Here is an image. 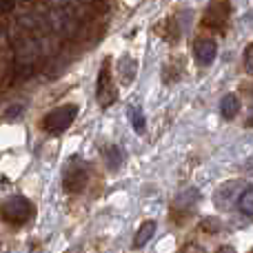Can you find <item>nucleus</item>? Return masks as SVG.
<instances>
[{"instance_id":"nucleus-1","label":"nucleus","mask_w":253,"mask_h":253,"mask_svg":"<svg viewBox=\"0 0 253 253\" xmlns=\"http://www.w3.org/2000/svg\"><path fill=\"white\" fill-rule=\"evenodd\" d=\"M89 182V162L83 158L74 156L67 160L65 169H62V187L69 193H80Z\"/></svg>"},{"instance_id":"nucleus-2","label":"nucleus","mask_w":253,"mask_h":253,"mask_svg":"<svg viewBox=\"0 0 253 253\" xmlns=\"http://www.w3.org/2000/svg\"><path fill=\"white\" fill-rule=\"evenodd\" d=\"M34 215V205L25 196H9L0 205V218L9 224H25Z\"/></svg>"},{"instance_id":"nucleus-3","label":"nucleus","mask_w":253,"mask_h":253,"mask_svg":"<svg viewBox=\"0 0 253 253\" xmlns=\"http://www.w3.org/2000/svg\"><path fill=\"white\" fill-rule=\"evenodd\" d=\"M76 114H78V105H62V107H56L53 111H49L47 116H44L42 120V129L47 131V133H62V131H67L71 126V123L76 120Z\"/></svg>"},{"instance_id":"nucleus-4","label":"nucleus","mask_w":253,"mask_h":253,"mask_svg":"<svg viewBox=\"0 0 253 253\" xmlns=\"http://www.w3.org/2000/svg\"><path fill=\"white\" fill-rule=\"evenodd\" d=\"M116 84L111 78V58H105L98 71V83H96V96L100 107H111L116 102Z\"/></svg>"},{"instance_id":"nucleus-5","label":"nucleus","mask_w":253,"mask_h":253,"mask_svg":"<svg viewBox=\"0 0 253 253\" xmlns=\"http://www.w3.org/2000/svg\"><path fill=\"white\" fill-rule=\"evenodd\" d=\"M242 191H245V189H242L240 180H229V182H224L222 187L215 191V198H213L215 207H218V209H229V207L233 205V200L238 202Z\"/></svg>"},{"instance_id":"nucleus-6","label":"nucleus","mask_w":253,"mask_h":253,"mask_svg":"<svg viewBox=\"0 0 253 253\" xmlns=\"http://www.w3.org/2000/svg\"><path fill=\"white\" fill-rule=\"evenodd\" d=\"M193 53H196V60L207 67L218 56V42L213 38H198L193 44Z\"/></svg>"},{"instance_id":"nucleus-7","label":"nucleus","mask_w":253,"mask_h":253,"mask_svg":"<svg viewBox=\"0 0 253 253\" xmlns=\"http://www.w3.org/2000/svg\"><path fill=\"white\" fill-rule=\"evenodd\" d=\"M242 109V102L236 93H227V96L220 100V114H222L224 120H233Z\"/></svg>"},{"instance_id":"nucleus-8","label":"nucleus","mask_w":253,"mask_h":253,"mask_svg":"<svg viewBox=\"0 0 253 253\" xmlns=\"http://www.w3.org/2000/svg\"><path fill=\"white\" fill-rule=\"evenodd\" d=\"M118 74H120V78H123L125 84L133 83L135 74H138V62H135L129 53H125V56L118 60Z\"/></svg>"},{"instance_id":"nucleus-9","label":"nucleus","mask_w":253,"mask_h":253,"mask_svg":"<svg viewBox=\"0 0 253 253\" xmlns=\"http://www.w3.org/2000/svg\"><path fill=\"white\" fill-rule=\"evenodd\" d=\"M102 160H105V165L109 167V171H118V167L123 165V160H125V153L120 147L111 144V147L102 149Z\"/></svg>"},{"instance_id":"nucleus-10","label":"nucleus","mask_w":253,"mask_h":253,"mask_svg":"<svg viewBox=\"0 0 253 253\" xmlns=\"http://www.w3.org/2000/svg\"><path fill=\"white\" fill-rule=\"evenodd\" d=\"M227 16H229V7H224V4H215V7H211L209 11H207V16H205V22H207V27H222L224 22H227Z\"/></svg>"},{"instance_id":"nucleus-11","label":"nucleus","mask_w":253,"mask_h":253,"mask_svg":"<svg viewBox=\"0 0 253 253\" xmlns=\"http://www.w3.org/2000/svg\"><path fill=\"white\" fill-rule=\"evenodd\" d=\"M198 200H200V193H198L196 189H187L184 193H180V196L175 198L173 209L175 211H189V209H193V207H196Z\"/></svg>"},{"instance_id":"nucleus-12","label":"nucleus","mask_w":253,"mask_h":253,"mask_svg":"<svg viewBox=\"0 0 253 253\" xmlns=\"http://www.w3.org/2000/svg\"><path fill=\"white\" fill-rule=\"evenodd\" d=\"M156 229H158V224L153 222V220H147V222L140 224L138 233H135V240H133V247H135V249H140V247L147 245V242L151 240L153 236H156Z\"/></svg>"},{"instance_id":"nucleus-13","label":"nucleus","mask_w":253,"mask_h":253,"mask_svg":"<svg viewBox=\"0 0 253 253\" xmlns=\"http://www.w3.org/2000/svg\"><path fill=\"white\" fill-rule=\"evenodd\" d=\"M126 111H129V120H131V125H133L135 133L142 135L144 131H147V120H144L142 109H140V107H129Z\"/></svg>"},{"instance_id":"nucleus-14","label":"nucleus","mask_w":253,"mask_h":253,"mask_svg":"<svg viewBox=\"0 0 253 253\" xmlns=\"http://www.w3.org/2000/svg\"><path fill=\"white\" fill-rule=\"evenodd\" d=\"M238 209H240L242 215H249L253 218V189H245L238 198Z\"/></svg>"},{"instance_id":"nucleus-15","label":"nucleus","mask_w":253,"mask_h":253,"mask_svg":"<svg viewBox=\"0 0 253 253\" xmlns=\"http://www.w3.org/2000/svg\"><path fill=\"white\" fill-rule=\"evenodd\" d=\"M220 227H222V224H220L218 218H205V220H202V229H205V231H209V233L220 231Z\"/></svg>"},{"instance_id":"nucleus-16","label":"nucleus","mask_w":253,"mask_h":253,"mask_svg":"<svg viewBox=\"0 0 253 253\" xmlns=\"http://www.w3.org/2000/svg\"><path fill=\"white\" fill-rule=\"evenodd\" d=\"M242 58H245V69H247V74L253 76V42L245 49V56H242Z\"/></svg>"},{"instance_id":"nucleus-17","label":"nucleus","mask_w":253,"mask_h":253,"mask_svg":"<svg viewBox=\"0 0 253 253\" xmlns=\"http://www.w3.org/2000/svg\"><path fill=\"white\" fill-rule=\"evenodd\" d=\"M20 109H22V107H20V105L11 107V109H9V111H7V116H9V118H13V116H18V111H20Z\"/></svg>"}]
</instances>
